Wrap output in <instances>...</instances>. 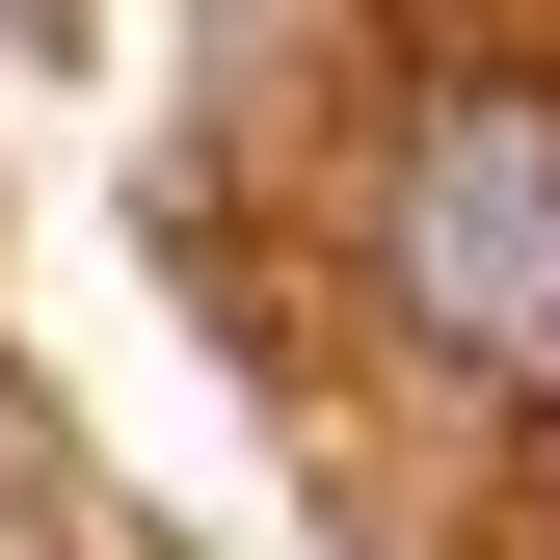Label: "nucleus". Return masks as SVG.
<instances>
[{
  "instance_id": "f257e3e1",
  "label": "nucleus",
  "mask_w": 560,
  "mask_h": 560,
  "mask_svg": "<svg viewBox=\"0 0 560 560\" xmlns=\"http://www.w3.org/2000/svg\"><path fill=\"white\" fill-rule=\"evenodd\" d=\"M374 294L428 320V374L560 400V81H534V54H480V81L400 107V161H374Z\"/></svg>"
}]
</instances>
